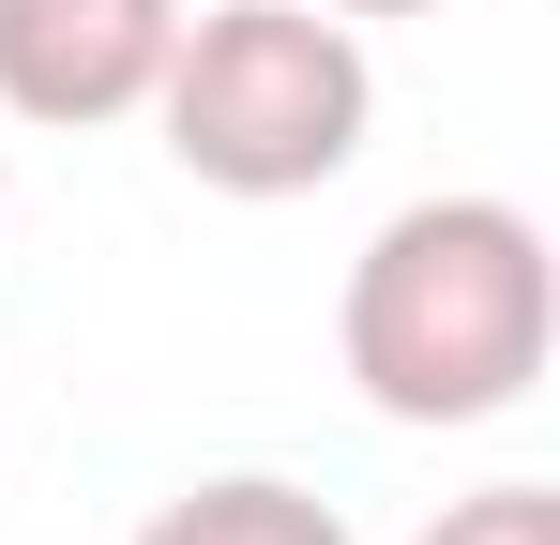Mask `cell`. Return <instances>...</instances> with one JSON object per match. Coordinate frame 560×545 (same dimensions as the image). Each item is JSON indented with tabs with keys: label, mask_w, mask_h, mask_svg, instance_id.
Here are the masks:
<instances>
[{
	"label": "cell",
	"mask_w": 560,
	"mask_h": 545,
	"mask_svg": "<svg viewBox=\"0 0 560 545\" xmlns=\"http://www.w3.org/2000/svg\"><path fill=\"white\" fill-rule=\"evenodd\" d=\"M546 349H560V258H546V228L515 197H485V182L378 212L349 288H334L349 394H364L378 425H424V440L530 409Z\"/></svg>",
	"instance_id": "6da1fadb"
},
{
	"label": "cell",
	"mask_w": 560,
	"mask_h": 545,
	"mask_svg": "<svg viewBox=\"0 0 560 545\" xmlns=\"http://www.w3.org/2000/svg\"><path fill=\"white\" fill-rule=\"evenodd\" d=\"M167 46H183V0H0V121L31 137L137 121Z\"/></svg>",
	"instance_id": "3957f363"
},
{
	"label": "cell",
	"mask_w": 560,
	"mask_h": 545,
	"mask_svg": "<svg viewBox=\"0 0 560 545\" xmlns=\"http://www.w3.org/2000/svg\"><path fill=\"white\" fill-rule=\"evenodd\" d=\"M137 545H349V515L318 485H288V469H212L183 500H152Z\"/></svg>",
	"instance_id": "277c9868"
},
{
	"label": "cell",
	"mask_w": 560,
	"mask_h": 545,
	"mask_svg": "<svg viewBox=\"0 0 560 545\" xmlns=\"http://www.w3.org/2000/svg\"><path fill=\"white\" fill-rule=\"evenodd\" d=\"M318 15H440V0H318Z\"/></svg>",
	"instance_id": "8992f818"
},
{
	"label": "cell",
	"mask_w": 560,
	"mask_h": 545,
	"mask_svg": "<svg viewBox=\"0 0 560 545\" xmlns=\"http://www.w3.org/2000/svg\"><path fill=\"white\" fill-rule=\"evenodd\" d=\"M152 121H167V167L212 182V197H318L378 137L364 15H318V0H183Z\"/></svg>",
	"instance_id": "7a4b0ae2"
},
{
	"label": "cell",
	"mask_w": 560,
	"mask_h": 545,
	"mask_svg": "<svg viewBox=\"0 0 560 545\" xmlns=\"http://www.w3.org/2000/svg\"><path fill=\"white\" fill-rule=\"evenodd\" d=\"M424 545H560V485H469V500H440L424 515Z\"/></svg>",
	"instance_id": "5b68a950"
}]
</instances>
